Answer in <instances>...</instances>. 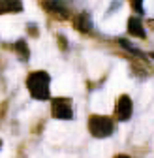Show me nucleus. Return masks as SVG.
Here are the masks:
<instances>
[{"label":"nucleus","mask_w":154,"mask_h":158,"mask_svg":"<svg viewBox=\"0 0 154 158\" xmlns=\"http://www.w3.org/2000/svg\"><path fill=\"white\" fill-rule=\"evenodd\" d=\"M49 85H51V77L47 72H32L26 79L28 92L34 100H47L51 94Z\"/></svg>","instance_id":"nucleus-1"},{"label":"nucleus","mask_w":154,"mask_h":158,"mask_svg":"<svg viewBox=\"0 0 154 158\" xmlns=\"http://www.w3.org/2000/svg\"><path fill=\"white\" fill-rule=\"evenodd\" d=\"M113 118L105 115H92L88 118V130L94 137H109L113 134Z\"/></svg>","instance_id":"nucleus-2"},{"label":"nucleus","mask_w":154,"mask_h":158,"mask_svg":"<svg viewBox=\"0 0 154 158\" xmlns=\"http://www.w3.org/2000/svg\"><path fill=\"white\" fill-rule=\"evenodd\" d=\"M51 113L55 118H60V121H70L73 118V109H71V102L68 98H55L51 104Z\"/></svg>","instance_id":"nucleus-3"},{"label":"nucleus","mask_w":154,"mask_h":158,"mask_svg":"<svg viewBox=\"0 0 154 158\" xmlns=\"http://www.w3.org/2000/svg\"><path fill=\"white\" fill-rule=\"evenodd\" d=\"M132 111H133V106H132V98L122 94L119 98V102H117V107H115V113H117V118L122 123H126L128 118L132 117Z\"/></svg>","instance_id":"nucleus-4"},{"label":"nucleus","mask_w":154,"mask_h":158,"mask_svg":"<svg viewBox=\"0 0 154 158\" xmlns=\"http://www.w3.org/2000/svg\"><path fill=\"white\" fill-rule=\"evenodd\" d=\"M128 32H130V36L139 38V40H145L147 38V32L143 28V23L139 21L137 17H130L128 19Z\"/></svg>","instance_id":"nucleus-5"},{"label":"nucleus","mask_w":154,"mask_h":158,"mask_svg":"<svg viewBox=\"0 0 154 158\" xmlns=\"http://www.w3.org/2000/svg\"><path fill=\"white\" fill-rule=\"evenodd\" d=\"M73 23H75V28L79 32H90L92 30V19H90V15L87 11H81L73 19Z\"/></svg>","instance_id":"nucleus-6"},{"label":"nucleus","mask_w":154,"mask_h":158,"mask_svg":"<svg viewBox=\"0 0 154 158\" xmlns=\"http://www.w3.org/2000/svg\"><path fill=\"white\" fill-rule=\"evenodd\" d=\"M23 10V4L17 0H0V13H19Z\"/></svg>","instance_id":"nucleus-7"},{"label":"nucleus","mask_w":154,"mask_h":158,"mask_svg":"<svg viewBox=\"0 0 154 158\" xmlns=\"http://www.w3.org/2000/svg\"><path fill=\"white\" fill-rule=\"evenodd\" d=\"M13 49L19 53V56H21V60H28V56H30V51H28V45L25 40H19V42H15Z\"/></svg>","instance_id":"nucleus-8"},{"label":"nucleus","mask_w":154,"mask_h":158,"mask_svg":"<svg viewBox=\"0 0 154 158\" xmlns=\"http://www.w3.org/2000/svg\"><path fill=\"white\" fill-rule=\"evenodd\" d=\"M43 6H45L47 10L55 11V13H60V17H68V10H66V6H64L62 2H45Z\"/></svg>","instance_id":"nucleus-9"},{"label":"nucleus","mask_w":154,"mask_h":158,"mask_svg":"<svg viewBox=\"0 0 154 158\" xmlns=\"http://www.w3.org/2000/svg\"><path fill=\"white\" fill-rule=\"evenodd\" d=\"M119 44H120V47H122V49H126V51H130V53H133V55H143L139 49H136L133 45H130L124 38H119Z\"/></svg>","instance_id":"nucleus-10"},{"label":"nucleus","mask_w":154,"mask_h":158,"mask_svg":"<svg viewBox=\"0 0 154 158\" xmlns=\"http://www.w3.org/2000/svg\"><path fill=\"white\" fill-rule=\"evenodd\" d=\"M132 8L136 10L137 13H143V4L139 2V0H136V2H132Z\"/></svg>","instance_id":"nucleus-11"},{"label":"nucleus","mask_w":154,"mask_h":158,"mask_svg":"<svg viewBox=\"0 0 154 158\" xmlns=\"http://www.w3.org/2000/svg\"><path fill=\"white\" fill-rule=\"evenodd\" d=\"M115 158H130V156H128V154H117Z\"/></svg>","instance_id":"nucleus-12"},{"label":"nucleus","mask_w":154,"mask_h":158,"mask_svg":"<svg viewBox=\"0 0 154 158\" xmlns=\"http://www.w3.org/2000/svg\"><path fill=\"white\" fill-rule=\"evenodd\" d=\"M150 56H152V58H154V53H150Z\"/></svg>","instance_id":"nucleus-13"},{"label":"nucleus","mask_w":154,"mask_h":158,"mask_svg":"<svg viewBox=\"0 0 154 158\" xmlns=\"http://www.w3.org/2000/svg\"><path fill=\"white\" fill-rule=\"evenodd\" d=\"M0 145H2V141H0Z\"/></svg>","instance_id":"nucleus-14"}]
</instances>
